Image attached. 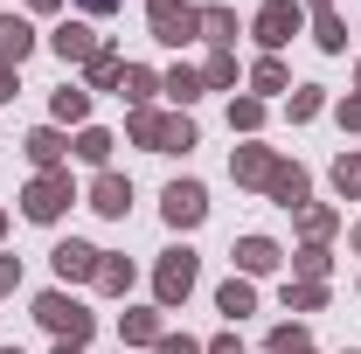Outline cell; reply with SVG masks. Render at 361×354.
I'll return each mask as SVG.
<instances>
[{
    "label": "cell",
    "instance_id": "cell-4",
    "mask_svg": "<svg viewBox=\"0 0 361 354\" xmlns=\"http://www.w3.org/2000/svg\"><path fill=\"white\" fill-rule=\"evenodd\" d=\"M146 14H153V35H160V42H188V35L202 28V14H195L188 0H146Z\"/></svg>",
    "mask_w": 361,
    "mask_h": 354
},
{
    "label": "cell",
    "instance_id": "cell-37",
    "mask_svg": "<svg viewBox=\"0 0 361 354\" xmlns=\"http://www.w3.org/2000/svg\"><path fill=\"white\" fill-rule=\"evenodd\" d=\"M341 126H348V133H361V97H348V104H341Z\"/></svg>",
    "mask_w": 361,
    "mask_h": 354
},
{
    "label": "cell",
    "instance_id": "cell-38",
    "mask_svg": "<svg viewBox=\"0 0 361 354\" xmlns=\"http://www.w3.org/2000/svg\"><path fill=\"white\" fill-rule=\"evenodd\" d=\"M209 354H243V341H236V334H223V341H216Z\"/></svg>",
    "mask_w": 361,
    "mask_h": 354
},
{
    "label": "cell",
    "instance_id": "cell-39",
    "mask_svg": "<svg viewBox=\"0 0 361 354\" xmlns=\"http://www.w3.org/2000/svg\"><path fill=\"white\" fill-rule=\"evenodd\" d=\"M7 97H14V70L0 63V104H7Z\"/></svg>",
    "mask_w": 361,
    "mask_h": 354
},
{
    "label": "cell",
    "instance_id": "cell-42",
    "mask_svg": "<svg viewBox=\"0 0 361 354\" xmlns=\"http://www.w3.org/2000/svg\"><path fill=\"white\" fill-rule=\"evenodd\" d=\"M355 250H361V222H355Z\"/></svg>",
    "mask_w": 361,
    "mask_h": 354
},
{
    "label": "cell",
    "instance_id": "cell-40",
    "mask_svg": "<svg viewBox=\"0 0 361 354\" xmlns=\"http://www.w3.org/2000/svg\"><path fill=\"white\" fill-rule=\"evenodd\" d=\"M77 7H84V14H111L118 0H77Z\"/></svg>",
    "mask_w": 361,
    "mask_h": 354
},
{
    "label": "cell",
    "instance_id": "cell-21",
    "mask_svg": "<svg viewBox=\"0 0 361 354\" xmlns=\"http://www.w3.org/2000/svg\"><path fill=\"white\" fill-rule=\"evenodd\" d=\"M167 97H180V104H195V97H202V77H195V70H167Z\"/></svg>",
    "mask_w": 361,
    "mask_h": 354
},
{
    "label": "cell",
    "instance_id": "cell-9",
    "mask_svg": "<svg viewBox=\"0 0 361 354\" xmlns=\"http://www.w3.org/2000/svg\"><path fill=\"white\" fill-rule=\"evenodd\" d=\"M56 56H63V63H90V56H97V35H90L84 21H63V28H56Z\"/></svg>",
    "mask_w": 361,
    "mask_h": 354
},
{
    "label": "cell",
    "instance_id": "cell-22",
    "mask_svg": "<svg viewBox=\"0 0 361 354\" xmlns=\"http://www.w3.org/2000/svg\"><path fill=\"white\" fill-rule=\"evenodd\" d=\"M118 90H126L133 104H146V97L160 90V77H153V70H126V77H118Z\"/></svg>",
    "mask_w": 361,
    "mask_h": 354
},
{
    "label": "cell",
    "instance_id": "cell-15",
    "mask_svg": "<svg viewBox=\"0 0 361 354\" xmlns=\"http://www.w3.org/2000/svg\"><path fill=\"white\" fill-rule=\"evenodd\" d=\"M216 306H223V312H229V319H243V312L257 306V292H250V285H243V278H229L223 292H216Z\"/></svg>",
    "mask_w": 361,
    "mask_h": 354
},
{
    "label": "cell",
    "instance_id": "cell-34",
    "mask_svg": "<svg viewBox=\"0 0 361 354\" xmlns=\"http://www.w3.org/2000/svg\"><path fill=\"white\" fill-rule=\"evenodd\" d=\"M326 229H334V216H326V209H306V236H313V243L326 236Z\"/></svg>",
    "mask_w": 361,
    "mask_h": 354
},
{
    "label": "cell",
    "instance_id": "cell-32",
    "mask_svg": "<svg viewBox=\"0 0 361 354\" xmlns=\"http://www.w3.org/2000/svg\"><path fill=\"white\" fill-rule=\"evenodd\" d=\"M299 271L319 285V278H326V250H319V243H306V250H299Z\"/></svg>",
    "mask_w": 361,
    "mask_h": 354
},
{
    "label": "cell",
    "instance_id": "cell-26",
    "mask_svg": "<svg viewBox=\"0 0 361 354\" xmlns=\"http://www.w3.org/2000/svg\"><path fill=\"white\" fill-rule=\"evenodd\" d=\"M271 354H313V341H306L299 326H278V334H271Z\"/></svg>",
    "mask_w": 361,
    "mask_h": 354
},
{
    "label": "cell",
    "instance_id": "cell-16",
    "mask_svg": "<svg viewBox=\"0 0 361 354\" xmlns=\"http://www.w3.org/2000/svg\"><path fill=\"white\" fill-rule=\"evenodd\" d=\"M202 35H209L216 49H229V42H236V14H223V7H209V14H202Z\"/></svg>",
    "mask_w": 361,
    "mask_h": 354
},
{
    "label": "cell",
    "instance_id": "cell-24",
    "mask_svg": "<svg viewBox=\"0 0 361 354\" xmlns=\"http://www.w3.org/2000/svg\"><path fill=\"white\" fill-rule=\"evenodd\" d=\"M202 84H209V90H229V84H236V63H229V49H216V56H209V77H202Z\"/></svg>",
    "mask_w": 361,
    "mask_h": 354
},
{
    "label": "cell",
    "instance_id": "cell-13",
    "mask_svg": "<svg viewBox=\"0 0 361 354\" xmlns=\"http://www.w3.org/2000/svg\"><path fill=\"white\" fill-rule=\"evenodd\" d=\"M271 167H278V160H271L264 146H243V153L229 160V174H236V181H271Z\"/></svg>",
    "mask_w": 361,
    "mask_h": 354
},
{
    "label": "cell",
    "instance_id": "cell-46",
    "mask_svg": "<svg viewBox=\"0 0 361 354\" xmlns=\"http://www.w3.org/2000/svg\"><path fill=\"white\" fill-rule=\"evenodd\" d=\"M0 229H7V216H0Z\"/></svg>",
    "mask_w": 361,
    "mask_h": 354
},
{
    "label": "cell",
    "instance_id": "cell-41",
    "mask_svg": "<svg viewBox=\"0 0 361 354\" xmlns=\"http://www.w3.org/2000/svg\"><path fill=\"white\" fill-rule=\"evenodd\" d=\"M28 7H35V14H49V7H63V0H28Z\"/></svg>",
    "mask_w": 361,
    "mask_h": 354
},
{
    "label": "cell",
    "instance_id": "cell-43",
    "mask_svg": "<svg viewBox=\"0 0 361 354\" xmlns=\"http://www.w3.org/2000/svg\"><path fill=\"white\" fill-rule=\"evenodd\" d=\"M313 7H319V14H326V0H313Z\"/></svg>",
    "mask_w": 361,
    "mask_h": 354
},
{
    "label": "cell",
    "instance_id": "cell-20",
    "mask_svg": "<svg viewBox=\"0 0 361 354\" xmlns=\"http://www.w3.org/2000/svg\"><path fill=\"white\" fill-rule=\"evenodd\" d=\"M77 160H90V167H104V160H111V133H97V126H90V133L77 139Z\"/></svg>",
    "mask_w": 361,
    "mask_h": 354
},
{
    "label": "cell",
    "instance_id": "cell-44",
    "mask_svg": "<svg viewBox=\"0 0 361 354\" xmlns=\"http://www.w3.org/2000/svg\"><path fill=\"white\" fill-rule=\"evenodd\" d=\"M56 354H77V348H56Z\"/></svg>",
    "mask_w": 361,
    "mask_h": 354
},
{
    "label": "cell",
    "instance_id": "cell-19",
    "mask_svg": "<svg viewBox=\"0 0 361 354\" xmlns=\"http://www.w3.org/2000/svg\"><path fill=\"white\" fill-rule=\"evenodd\" d=\"M97 285H104V292H126V285H133V264H126V257H97Z\"/></svg>",
    "mask_w": 361,
    "mask_h": 354
},
{
    "label": "cell",
    "instance_id": "cell-33",
    "mask_svg": "<svg viewBox=\"0 0 361 354\" xmlns=\"http://www.w3.org/2000/svg\"><path fill=\"white\" fill-rule=\"evenodd\" d=\"M319 299H326V285H313V278H306V285H299V292H285V306H306V312H313Z\"/></svg>",
    "mask_w": 361,
    "mask_h": 354
},
{
    "label": "cell",
    "instance_id": "cell-5",
    "mask_svg": "<svg viewBox=\"0 0 361 354\" xmlns=\"http://www.w3.org/2000/svg\"><path fill=\"white\" fill-rule=\"evenodd\" d=\"M299 35V0H264L257 7V42L278 49V42H292Z\"/></svg>",
    "mask_w": 361,
    "mask_h": 354
},
{
    "label": "cell",
    "instance_id": "cell-28",
    "mask_svg": "<svg viewBox=\"0 0 361 354\" xmlns=\"http://www.w3.org/2000/svg\"><path fill=\"white\" fill-rule=\"evenodd\" d=\"M257 118H264V104H257V97H236V104H229V126H243V133H257Z\"/></svg>",
    "mask_w": 361,
    "mask_h": 354
},
{
    "label": "cell",
    "instance_id": "cell-18",
    "mask_svg": "<svg viewBox=\"0 0 361 354\" xmlns=\"http://www.w3.org/2000/svg\"><path fill=\"white\" fill-rule=\"evenodd\" d=\"M118 77H126V63H118L111 49H97V56H90V84H97V90H111Z\"/></svg>",
    "mask_w": 361,
    "mask_h": 354
},
{
    "label": "cell",
    "instance_id": "cell-27",
    "mask_svg": "<svg viewBox=\"0 0 361 354\" xmlns=\"http://www.w3.org/2000/svg\"><path fill=\"white\" fill-rule=\"evenodd\" d=\"M334 188H341V195H361V160L341 153V160H334Z\"/></svg>",
    "mask_w": 361,
    "mask_h": 354
},
{
    "label": "cell",
    "instance_id": "cell-12",
    "mask_svg": "<svg viewBox=\"0 0 361 354\" xmlns=\"http://www.w3.org/2000/svg\"><path fill=\"white\" fill-rule=\"evenodd\" d=\"M271 195H278V202H285V209H306V174H299V167H271V181H264Z\"/></svg>",
    "mask_w": 361,
    "mask_h": 354
},
{
    "label": "cell",
    "instance_id": "cell-11",
    "mask_svg": "<svg viewBox=\"0 0 361 354\" xmlns=\"http://www.w3.org/2000/svg\"><path fill=\"white\" fill-rule=\"evenodd\" d=\"M236 264L250 271V278H264V271H278V243L271 236H243L236 243Z\"/></svg>",
    "mask_w": 361,
    "mask_h": 354
},
{
    "label": "cell",
    "instance_id": "cell-7",
    "mask_svg": "<svg viewBox=\"0 0 361 354\" xmlns=\"http://www.w3.org/2000/svg\"><path fill=\"white\" fill-rule=\"evenodd\" d=\"M90 209H97V216H126V209H133V181L97 174V181H90Z\"/></svg>",
    "mask_w": 361,
    "mask_h": 354
},
{
    "label": "cell",
    "instance_id": "cell-1",
    "mask_svg": "<svg viewBox=\"0 0 361 354\" xmlns=\"http://www.w3.org/2000/svg\"><path fill=\"white\" fill-rule=\"evenodd\" d=\"M35 319H42L63 348H84L90 341V312L77 306V299H63V292H42V299H35Z\"/></svg>",
    "mask_w": 361,
    "mask_h": 354
},
{
    "label": "cell",
    "instance_id": "cell-6",
    "mask_svg": "<svg viewBox=\"0 0 361 354\" xmlns=\"http://www.w3.org/2000/svg\"><path fill=\"white\" fill-rule=\"evenodd\" d=\"M202 216H209V195H202V181H174V188H167V222H174V229H195Z\"/></svg>",
    "mask_w": 361,
    "mask_h": 354
},
{
    "label": "cell",
    "instance_id": "cell-35",
    "mask_svg": "<svg viewBox=\"0 0 361 354\" xmlns=\"http://www.w3.org/2000/svg\"><path fill=\"white\" fill-rule=\"evenodd\" d=\"M160 354H209V348H195L188 334H167V341H160Z\"/></svg>",
    "mask_w": 361,
    "mask_h": 354
},
{
    "label": "cell",
    "instance_id": "cell-25",
    "mask_svg": "<svg viewBox=\"0 0 361 354\" xmlns=\"http://www.w3.org/2000/svg\"><path fill=\"white\" fill-rule=\"evenodd\" d=\"M84 111H90V90H77V84L56 90V118H84Z\"/></svg>",
    "mask_w": 361,
    "mask_h": 354
},
{
    "label": "cell",
    "instance_id": "cell-10",
    "mask_svg": "<svg viewBox=\"0 0 361 354\" xmlns=\"http://www.w3.org/2000/svg\"><path fill=\"white\" fill-rule=\"evenodd\" d=\"M56 278H97V250L90 243H56Z\"/></svg>",
    "mask_w": 361,
    "mask_h": 354
},
{
    "label": "cell",
    "instance_id": "cell-29",
    "mask_svg": "<svg viewBox=\"0 0 361 354\" xmlns=\"http://www.w3.org/2000/svg\"><path fill=\"white\" fill-rule=\"evenodd\" d=\"M133 139H139V146H153V153H160V118H153V111H133Z\"/></svg>",
    "mask_w": 361,
    "mask_h": 354
},
{
    "label": "cell",
    "instance_id": "cell-23",
    "mask_svg": "<svg viewBox=\"0 0 361 354\" xmlns=\"http://www.w3.org/2000/svg\"><path fill=\"white\" fill-rule=\"evenodd\" d=\"M133 341H160V312H126V348Z\"/></svg>",
    "mask_w": 361,
    "mask_h": 354
},
{
    "label": "cell",
    "instance_id": "cell-3",
    "mask_svg": "<svg viewBox=\"0 0 361 354\" xmlns=\"http://www.w3.org/2000/svg\"><path fill=\"white\" fill-rule=\"evenodd\" d=\"M21 202H28V216H35V222H56L63 209H70V202H77V195H70V174H56V167H49V174L35 181Z\"/></svg>",
    "mask_w": 361,
    "mask_h": 354
},
{
    "label": "cell",
    "instance_id": "cell-31",
    "mask_svg": "<svg viewBox=\"0 0 361 354\" xmlns=\"http://www.w3.org/2000/svg\"><path fill=\"white\" fill-rule=\"evenodd\" d=\"M250 84H257V90H285V70H278V63H271V56H264V63L250 70Z\"/></svg>",
    "mask_w": 361,
    "mask_h": 354
},
{
    "label": "cell",
    "instance_id": "cell-14",
    "mask_svg": "<svg viewBox=\"0 0 361 354\" xmlns=\"http://www.w3.org/2000/svg\"><path fill=\"white\" fill-rule=\"evenodd\" d=\"M28 160H35V167L49 174V167L63 160V133H49V126H42V133H28Z\"/></svg>",
    "mask_w": 361,
    "mask_h": 354
},
{
    "label": "cell",
    "instance_id": "cell-36",
    "mask_svg": "<svg viewBox=\"0 0 361 354\" xmlns=\"http://www.w3.org/2000/svg\"><path fill=\"white\" fill-rule=\"evenodd\" d=\"M14 285H21V264H14V257H0V292H14Z\"/></svg>",
    "mask_w": 361,
    "mask_h": 354
},
{
    "label": "cell",
    "instance_id": "cell-30",
    "mask_svg": "<svg viewBox=\"0 0 361 354\" xmlns=\"http://www.w3.org/2000/svg\"><path fill=\"white\" fill-rule=\"evenodd\" d=\"M313 35H319V49H348V28H341L334 14H319V28H313Z\"/></svg>",
    "mask_w": 361,
    "mask_h": 354
},
{
    "label": "cell",
    "instance_id": "cell-8",
    "mask_svg": "<svg viewBox=\"0 0 361 354\" xmlns=\"http://www.w3.org/2000/svg\"><path fill=\"white\" fill-rule=\"evenodd\" d=\"M28 49H35V28H28L21 14H0V63L14 70V63H21Z\"/></svg>",
    "mask_w": 361,
    "mask_h": 354
},
{
    "label": "cell",
    "instance_id": "cell-2",
    "mask_svg": "<svg viewBox=\"0 0 361 354\" xmlns=\"http://www.w3.org/2000/svg\"><path fill=\"white\" fill-rule=\"evenodd\" d=\"M153 292H160V306H180V299L195 292V250H167V257H160V278H153Z\"/></svg>",
    "mask_w": 361,
    "mask_h": 354
},
{
    "label": "cell",
    "instance_id": "cell-45",
    "mask_svg": "<svg viewBox=\"0 0 361 354\" xmlns=\"http://www.w3.org/2000/svg\"><path fill=\"white\" fill-rule=\"evenodd\" d=\"M0 354H21V348H0Z\"/></svg>",
    "mask_w": 361,
    "mask_h": 354
},
{
    "label": "cell",
    "instance_id": "cell-17",
    "mask_svg": "<svg viewBox=\"0 0 361 354\" xmlns=\"http://www.w3.org/2000/svg\"><path fill=\"white\" fill-rule=\"evenodd\" d=\"M195 146V126L188 118H160V153H188Z\"/></svg>",
    "mask_w": 361,
    "mask_h": 354
}]
</instances>
